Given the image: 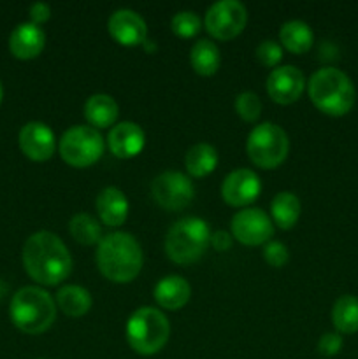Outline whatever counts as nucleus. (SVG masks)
I'll use <instances>...</instances> for the list:
<instances>
[{"mask_svg":"<svg viewBox=\"0 0 358 359\" xmlns=\"http://www.w3.org/2000/svg\"><path fill=\"white\" fill-rule=\"evenodd\" d=\"M290 142L288 135L276 123H260L249 132L246 151L253 163L263 168H274L286 158Z\"/></svg>","mask_w":358,"mask_h":359,"instance_id":"7","label":"nucleus"},{"mask_svg":"<svg viewBox=\"0 0 358 359\" xmlns=\"http://www.w3.org/2000/svg\"><path fill=\"white\" fill-rule=\"evenodd\" d=\"M211 242L209 224L200 217L175 221L165 237V252L175 263H193L204 255Z\"/></svg>","mask_w":358,"mask_h":359,"instance_id":"5","label":"nucleus"},{"mask_svg":"<svg viewBox=\"0 0 358 359\" xmlns=\"http://www.w3.org/2000/svg\"><path fill=\"white\" fill-rule=\"evenodd\" d=\"M49 16H51V7H49V4L35 2L30 6L32 23H35V25L44 23V21L49 20Z\"/></svg>","mask_w":358,"mask_h":359,"instance_id":"33","label":"nucleus"},{"mask_svg":"<svg viewBox=\"0 0 358 359\" xmlns=\"http://www.w3.org/2000/svg\"><path fill=\"white\" fill-rule=\"evenodd\" d=\"M256 56H258L260 62L267 67H274L281 58H283V48H281L279 42L272 41V39H267L262 41L256 48Z\"/></svg>","mask_w":358,"mask_h":359,"instance_id":"30","label":"nucleus"},{"mask_svg":"<svg viewBox=\"0 0 358 359\" xmlns=\"http://www.w3.org/2000/svg\"><path fill=\"white\" fill-rule=\"evenodd\" d=\"M70 235L76 238L79 244H98L102 241V228L93 216L86 212H79L70 219L69 223Z\"/></svg>","mask_w":358,"mask_h":359,"instance_id":"27","label":"nucleus"},{"mask_svg":"<svg viewBox=\"0 0 358 359\" xmlns=\"http://www.w3.org/2000/svg\"><path fill=\"white\" fill-rule=\"evenodd\" d=\"M305 88L304 74L295 65H283L274 69L267 77V91L277 104H291L302 95Z\"/></svg>","mask_w":358,"mask_h":359,"instance_id":"13","label":"nucleus"},{"mask_svg":"<svg viewBox=\"0 0 358 359\" xmlns=\"http://www.w3.org/2000/svg\"><path fill=\"white\" fill-rule=\"evenodd\" d=\"M248 21V11L239 0H218L207 9L206 28L213 37L228 41L242 32Z\"/></svg>","mask_w":358,"mask_h":359,"instance_id":"9","label":"nucleus"},{"mask_svg":"<svg viewBox=\"0 0 358 359\" xmlns=\"http://www.w3.org/2000/svg\"><path fill=\"white\" fill-rule=\"evenodd\" d=\"M190 62L197 72L202 74V76H211L220 67V49L209 39H200L199 42L193 44L192 51H190Z\"/></svg>","mask_w":358,"mask_h":359,"instance_id":"25","label":"nucleus"},{"mask_svg":"<svg viewBox=\"0 0 358 359\" xmlns=\"http://www.w3.org/2000/svg\"><path fill=\"white\" fill-rule=\"evenodd\" d=\"M151 193H153V198L161 207L168 210H179L192 202L193 195H195V188H193L188 175L175 170H168L153 179Z\"/></svg>","mask_w":358,"mask_h":359,"instance_id":"10","label":"nucleus"},{"mask_svg":"<svg viewBox=\"0 0 358 359\" xmlns=\"http://www.w3.org/2000/svg\"><path fill=\"white\" fill-rule=\"evenodd\" d=\"M56 302H58L60 309L65 314L72 316V318L84 316L91 309L90 291L81 286H76V284L60 287V291L56 293Z\"/></svg>","mask_w":358,"mask_h":359,"instance_id":"22","label":"nucleus"},{"mask_svg":"<svg viewBox=\"0 0 358 359\" xmlns=\"http://www.w3.org/2000/svg\"><path fill=\"white\" fill-rule=\"evenodd\" d=\"M307 91L312 104L330 116H343L350 112L357 98L353 81L336 67H323L316 70L309 79Z\"/></svg>","mask_w":358,"mask_h":359,"instance_id":"3","label":"nucleus"},{"mask_svg":"<svg viewBox=\"0 0 358 359\" xmlns=\"http://www.w3.org/2000/svg\"><path fill=\"white\" fill-rule=\"evenodd\" d=\"M55 133L46 123L30 121L20 130V147L30 160H48L55 153Z\"/></svg>","mask_w":358,"mask_h":359,"instance_id":"14","label":"nucleus"},{"mask_svg":"<svg viewBox=\"0 0 358 359\" xmlns=\"http://www.w3.org/2000/svg\"><path fill=\"white\" fill-rule=\"evenodd\" d=\"M171 326L164 312L153 307H140L126 323V339L135 353L150 356L167 344Z\"/></svg>","mask_w":358,"mask_h":359,"instance_id":"6","label":"nucleus"},{"mask_svg":"<svg viewBox=\"0 0 358 359\" xmlns=\"http://www.w3.org/2000/svg\"><path fill=\"white\" fill-rule=\"evenodd\" d=\"M104 153L100 132L90 125H74L60 139V154L72 167H88Z\"/></svg>","mask_w":358,"mask_h":359,"instance_id":"8","label":"nucleus"},{"mask_svg":"<svg viewBox=\"0 0 358 359\" xmlns=\"http://www.w3.org/2000/svg\"><path fill=\"white\" fill-rule=\"evenodd\" d=\"M11 319L25 333L46 332L56 318V307L48 291L35 286L21 287L11 300Z\"/></svg>","mask_w":358,"mask_h":359,"instance_id":"4","label":"nucleus"},{"mask_svg":"<svg viewBox=\"0 0 358 359\" xmlns=\"http://www.w3.org/2000/svg\"><path fill=\"white\" fill-rule=\"evenodd\" d=\"M174 34L181 37H192L200 30V18L193 11H179L171 21Z\"/></svg>","mask_w":358,"mask_h":359,"instance_id":"29","label":"nucleus"},{"mask_svg":"<svg viewBox=\"0 0 358 359\" xmlns=\"http://www.w3.org/2000/svg\"><path fill=\"white\" fill-rule=\"evenodd\" d=\"M343 349V337L339 333H325L318 342V353L323 356H336Z\"/></svg>","mask_w":358,"mask_h":359,"instance_id":"32","label":"nucleus"},{"mask_svg":"<svg viewBox=\"0 0 358 359\" xmlns=\"http://www.w3.org/2000/svg\"><path fill=\"white\" fill-rule=\"evenodd\" d=\"M211 245H213L216 251H227V249H230L232 245V235L227 233V231L220 230V231H214L213 235H211Z\"/></svg>","mask_w":358,"mask_h":359,"instance_id":"34","label":"nucleus"},{"mask_svg":"<svg viewBox=\"0 0 358 359\" xmlns=\"http://www.w3.org/2000/svg\"><path fill=\"white\" fill-rule=\"evenodd\" d=\"M119 107L111 95L95 93L84 104V116L93 126H111L118 118Z\"/></svg>","mask_w":358,"mask_h":359,"instance_id":"20","label":"nucleus"},{"mask_svg":"<svg viewBox=\"0 0 358 359\" xmlns=\"http://www.w3.org/2000/svg\"><path fill=\"white\" fill-rule=\"evenodd\" d=\"M97 265L114 283H130L142 266V249L133 235L114 231L98 242Z\"/></svg>","mask_w":358,"mask_h":359,"instance_id":"2","label":"nucleus"},{"mask_svg":"<svg viewBox=\"0 0 358 359\" xmlns=\"http://www.w3.org/2000/svg\"><path fill=\"white\" fill-rule=\"evenodd\" d=\"M109 34L125 46L142 44L146 41L147 27L144 18L132 9H118L107 21Z\"/></svg>","mask_w":358,"mask_h":359,"instance_id":"15","label":"nucleus"},{"mask_svg":"<svg viewBox=\"0 0 358 359\" xmlns=\"http://www.w3.org/2000/svg\"><path fill=\"white\" fill-rule=\"evenodd\" d=\"M192 287L188 280L181 276H167L154 286V298L158 304L168 311H178L190 300Z\"/></svg>","mask_w":358,"mask_h":359,"instance_id":"19","label":"nucleus"},{"mask_svg":"<svg viewBox=\"0 0 358 359\" xmlns=\"http://www.w3.org/2000/svg\"><path fill=\"white\" fill-rule=\"evenodd\" d=\"M2 95H4V91H2V83H0V102H2Z\"/></svg>","mask_w":358,"mask_h":359,"instance_id":"35","label":"nucleus"},{"mask_svg":"<svg viewBox=\"0 0 358 359\" xmlns=\"http://www.w3.org/2000/svg\"><path fill=\"white\" fill-rule=\"evenodd\" d=\"M232 233L239 242L248 245H258L269 242L274 233L272 219L262 209L249 207L242 209L232 217Z\"/></svg>","mask_w":358,"mask_h":359,"instance_id":"11","label":"nucleus"},{"mask_svg":"<svg viewBox=\"0 0 358 359\" xmlns=\"http://www.w3.org/2000/svg\"><path fill=\"white\" fill-rule=\"evenodd\" d=\"M279 39L286 49L291 53H304L307 51L314 41L311 27L302 20H290L281 27Z\"/></svg>","mask_w":358,"mask_h":359,"instance_id":"21","label":"nucleus"},{"mask_svg":"<svg viewBox=\"0 0 358 359\" xmlns=\"http://www.w3.org/2000/svg\"><path fill=\"white\" fill-rule=\"evenodd\" d=\"M23 265L28 276L39 284L55 286L69 277L72 258L58 235L37 231L23 245Z\"/></svg>","mask_w":358,"mask_h":359,"instance_id":"1","label":"nucleus"},{"mask_svg":"<svg viewBox=\"0 0 358 359\" xmlns=\"http://www.w3.org/2000/svg\"><path fill=\"white\" fill-rule=\"evenodd\" d=\"M235 111L246 121H255L262 112V100L253 91H242L237 98H235Z\"/></svg>","mask_w":358,"mask_h":359,"instance_id":"28","label":"nucleus"},{"mask_svg":"<svg viewBox=\"0 0 358 359\" xmlns=\"http://www.w3.org/2000/svg\"><path fill=\"white\" fill-rule=\"evenodd\" d=\"M107 142L112 154H116L118 158H132L142 151L146 135L137 123L121 121L112 126Z\"/></svg>","mask_w":358,"mask_h":359,"instance_id":"16","label":"nucleus"},{"mask_svg":"<svg viewBox=\"0 0 358 359\" xmlns=\"http://www.w3.org/2000/svg\"><path fill=\"white\" fill-rule=\"evenodd\" d=\"M270 214L279 228H291L300 216V200L290 191L277 193L270 203Z\"/></svg>","mask_w":358,"mask_h":359,"instance_id":"23","label":"nucleus"},{"mask_svg":"<svg viewBox=\"0 0 358 359\" xmlns=\"http://www.w3.org/2000/svg\"><path fill=\"white\" fill-rule=\"evenodd\" d=\"M46 35L42 28L35 23H21L13 30L9 37V49L16 58L30 60L42 51Z\"/></svg>","mask_w":358,"mask_h":359,"instance_id":"17","label":"nucleus"},{"mask_svg":"<svg viewBox=\"0 0 358 359\" xmlns=\"http://www.w3.org/2000/svg\"><path fill=\"white\" fill-rule=\"evenodd\" d=\"M260 189L262 182L255 172L249 168H237L225 177L221 184V196L230 205L242 207L255 202L256 196L260 195Z\"/></svg>","mask_w":358,"mask_h":359,"instance_id":"12","label":"nucleus"},{"mask_svg":"<svg viewBox=\"0 0 358 359\" xmlns=\"http://www.w3.org/2000/svg\"><path fill=\"white\" fill-rule=\"evenodd\" d=\"M186 168L195 177H204L211 174L218 165V151L211 144L199 142L192 146L185 158Z\"/></svg>","mask_w":358,"mask_h":359,"instance_id":"24","label":"nucleus"},{"mask_svg":"<svg viewBox=\"0 0 358 359\" xmlns=\"http://www.w3.org/2000/svg\"><path fill=\"white\" fill-rule=\"evenodd\" d=\"M333 326L340 333L358 332V298L353 294H343L332 307Z\"/></svg>","mask_w":358,"mask_h":359,"instance_id":"26","label":"nucleus"},{"mask_svg":"<svg viewBox=\"0 0 358 359\" xmlns=\"http://www.w3.org/2000/svg\"><path fill=\"white\" fill-rule=\"evenodd\" d=\"M95 207H97L100 219L107 226H119L125 223L126 216H128V200H126L125 193L114 186L104 188L98 193Z\"/></svg>","mask_w":358,"mask_h":359,"instance_id":"18","label":"nucleus"},{"mask_svg":"<svg viewBox=\"0 0 358 359\" xmlns=\"http://www.w3.org/2000/svg\"><path fill=\"white\" fill-rule=\"evenodd\" d=\"M263 258L267 259V263L272 266H283L284 263L290 258V252H288V248L283 244V242L270 241L267 242L265 248H263Z\"/></svg>","mask_w":358,"mask_h":359,"instance_id":"31","label":"nucleus"}]
</instances>
